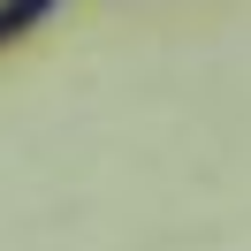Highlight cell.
<instances>
[{
  "mask_svg": "<svg viewBox=\"0 0 251 251\" xmlns=\"http://www.w3.org/2000/svg\"><path fill=\"white\" fill-rule=\"evenodd\" d=\"M53 8H61V0H0V46H8V38H23L31 23H46Z\"/></svg>",
  "mask_w": 251,
  "mask_h": 251,
  "instance_id": "obj_1",
  "label": "cell"
}]
</instances>
